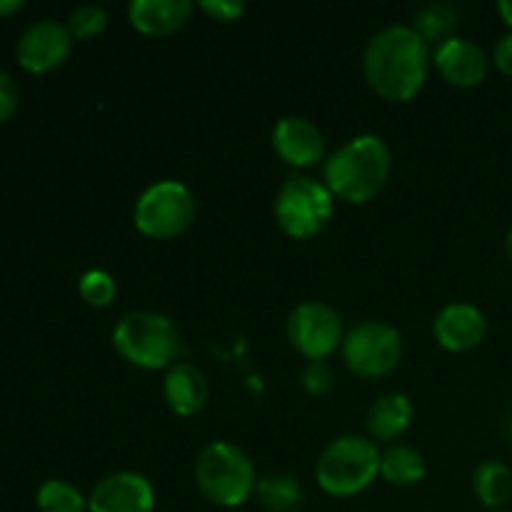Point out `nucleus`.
Segmentation results:
<instances>
[{
	"mask_svg": "<svg viewBox=\"0 0 512 512\" xmlns=\"http://www.w3.org/2000/svg\"><path fill=\"white\" fill-rule=\"evenodd\" d=\"M428 43L410 25H390L370 38L363 53V75L375 95L388 103H408L428 80Z\"/></svg>",
	"mask_w": 512,
	"mask_h": 512,
	"instance_id": "1",
	"label": "nucleus"
},
{
	"mask_svg": "<svg viewBox=\"0 0 512 512\" xmlns=\"http://www.w3.org/2000/svg\"><path fill=\"white\" fill-rule=\"evenodd\" d=\"M393 173V153L380 135H358L340 145L323 165V183L333 198L365 205L378 198Z\"/></svg>",
	"mask_w": 512,
	"mask_h": 512,
	"instance_id": "2",
	"label": "nucleus"
},
{
	"mask_svg": "<svg viewBox=\"0 0 512 512\" xmlns=\"http://www.w3.org/2000/svg\"><path fill=\"white\" fill-rule=\"evenodd\" d=\"M380 475L378 445L363 435H340L320 453L315 480L330 498H355Z\"/></svg>",
	"mask_w": 512,
	"mask_h": 512,
	"instance_id": "3",
	"label": "nucleus"
},
{
	"mask_svg": "<svg viewBox=\"0 0 512 512\" xmlns=\"http://www.w3.org/2000/svg\"><path fill=\"white\" fill-rule=\"evenodd\" d=\"M195 485L208 503L218 508H240L258 488L248 455L233 443L215 440L195 460Z\"/></svg>",
	"mask_w": 512,
	"mask_h": 512,
	"instance_id": "4",
	"label": "nucleus"
},
{
	"mask_svg": "<svg viewBox=\"0 0 512 512\" xmlns=\"http://www.w3.org/2000/svg\"><path fill=\"white\" fill-rule=\"evenodd\" d=\"M113 348L140 370L173 368L180 355V333L173 320L155 310H133L113 330Z\"/></svg>",
	"mask_w": 512,
	"mask_h": 512,
	"instance_id": "5",
	"label": "nucleus"
},
{
	"mask_svg": "<svg viewBox=\"0 0 512 512\" xmlns=\"http://www.w3.org/2000/svg\"><path fill=\"white\" fill-rule=\"evenodd\" d=\"M335 213V198L325 183L310 175H290L275 198V220L293 240H310L323 233Z\"/></svg>",
	"mask_w": 512,
	"mask_h": 512,
	"instance_id": "6",
	"label": "nucleus"
},
{
	"mask_svg": "<svg viewBox=\"0 0 512 512\" xmlns=\"http://www.w3.org/2000/svg\"><path fill=\"white\" fill-rule=\"evenodd\" d=\"M195 198L188 185L178 180H160L140 193L133 210V223L150 240H173L183 235L195 220Z\"/></svg>",
	"mask_w": 512,
	"mask_h": 512,
	"instance_id": "7",
	"label": "nucleus"
},
{
	"mask_svg": "<svg viewBox=\"0 0 512 512\" xmlns=\"http://www.w3.org/2000/svg\"><path fill=\"white\" fill-rule=\"evenodd\" d=\"M340 353L355 378L378 380L393 373L403 360V338L390 323L365 320L345 335Z\"/></svg>",
	"mask_w": 512,
	"mask_h": 512,
	"instance_id": "8",
	"label": "nucleus"
},
{
	"mask_svg": "<svg viewBox=\"0 0 512 512\" xmlns=\"http://www.w3.org/2000/svg\"><path fill=\"white\" fill-rule=\"evenodd\" d=\"M288 340L310 363L328 360L335 350L343 348V320L330 305L320 303V300H308L290 313Z\"/></svg>",
	"mask_w": 512,
	"mask_h": 512,
	"instance_id": "9",
	"label": "nucleus"
},
{
	"mask_svg": "<svg viewBox=\"0 0 512 512\" xmlns=\"http://www.w3.org/2000/svg\"><path fill=\"white\" fill-rule=\"evenodd\" d=\"M73 35L58 20H38L18 40V63L28 73L43 75L60 68L70 58Z\"/></svg>",
	"mask_w": 512,
	"mask_h": 512,
	"instance_id": "10",
	"label": "nucleus"
},
{
	"mask_svg": "<svg viewBox=\"0 0 512 512\" xmlns=\"http://www.w3.org/2000/svg\"><path fill=\"white\" fill-rule=\"evenodd\" d=\"M153 508V483L133 470L105 475L88 495V512H153Z\"/></svg>",
	"mask_w": 512,
	"mask_h": 512,
	"instance_id": "11",
	"label": "nucleus"
},
{
	"mask_svg": "<svg viewBox=\"0 0 512 512\" xmlns=\"http://www.w3.org/2000/svg\"><path fill=\"white\" fill-rule=\"evenodd\" d=\"M270 143H273L275 155L290 168H313L325 158V140L318 125L310 123L308 118H298V115L278 120L273 135H270Z\"/></svg>",
	"mask_w": 512,
	"mask_h": 512,
	"instance_id": "12",
	"label": "nucleus"
},
{
	"mask_svg": "<svg viewBox=\"0 0 512 512\" xmlns=\"http://www.w3.org/2000/svg\"><path fill=\"white\" fill-rule=\"evenodd\" d=\"M433 335L448 353H470L488 335V318L470 303H450L435 315Z\"/></svg>",
	"mask_w": 512,
	"mask_h": 512,
	"instance_id": "13",
	"label": "nucleus"
},
{
	"mask_svg": "<svg viewBox=\"0 0 512 512\" xmlns=\"http://www.w3.org/2000/svg\"><path fill=\"white\" fill-rule=\"evenodd\" d=\"M433 65L440 78L455 88H475L488 75V55L468 38H448L433 50Z\"/></svg>",
	"mask_w": 512,
	"mask_h": 512,
	"instance_id": "14",
	"label": "nucleus"
},
{
	"mask_svg": "<svg viewBox=\"0 0 512 512\" xmlns=\"http://www.w3.org/2000/svg\"><path fill=\"white\" fill-rule=\"evenodd\" d=\"M190 0H133L128 5L130 28L148 38H165L183 28L193 15Z\"/></svg>",
	"mask_w": 512,
	"mask_h": 512,
	"instance_id": "15",
	"label": "nucleus"
},
{
	"mask_svg": "<svg viewBox=\"0 0 512 512\" xmlns=\"http://www.w3.org/2000/svg\"><path fill=\"white\" fill-rule=\"evenodd\" d=\"M163 398L178 418H193L208 403V380L193 363H175L163 380Z\"/></svg>",
	"mask_w": 512,
	"mask_h": 512,
	"instance_id": "16",
	"label": "nucleus"
},
{
	"mask_svg": "<svg viewBox=\"0 0 512 512\" xmlns=\"http://www.w3.org/2000/svg\"><path fill=\"white\" fill-rule=\"evenodd\" d=\"M415 408L410 403L408 395L403 393H385L370 405L368 418H365V428H368L370 440L378 443H393L413 423Z\"/></svg>",
	"mask_w": 512,
	"mask_h": 512,
	"instance_id": "17",
	"label": "nucleus"
},
{
	"mask_svg": "<svg viewBox=\"0 0 512 512\" xmlns=\"http://www.w3.org/2000/svg\"><path fill=\"white\" fill-rule=\"evenodd\" d=\"M473 493L490 512L503 510L512 500V470L500 460H485L473 473Z\"/></svg>",
	"mask_w": 512,
	"mask_h": 512,
	"instance_id": "18",
	"label": "nucleus"
},
{
	"mask_svg": "<svg viewBox=\"0 0 512 512\" xmlns=\"http://www.w3.org/2000/svg\"><path fill=\"white\" fill-rule=\"evenodd\" d=\"M425 473V460L410 445H393L385 453H380V478L395 488H413V485L423 483Z\"/></svg>",
	"mask_w": 512,
	"mask_h": 512,
	"instance_id": "19",
	"label": "nucleus"
},
{
	"mask_svg": "<svg viewBox=\"0 0 512 512\" xmlns=\"http://www.w3.org/2000/svg\"><path fill=\"white\" fill-rule=\"evenodd\" d=\"M260 505L270 512H293L303 503V485L290 473H268L255 488Z\"/></svg>",
	"mask_w": 512,
	"mask_h": 512,
	"instance_id": "20",
	"label": "nucleus"
},
{
	"mask_svg": "<svg viewBox=\"0 0 512 512\" xmlns=\"http://www.w3.org/2000/svg\"><path fill=\"white\" fill-rule=\"evenodd\" d=\"M458 25V8L453 3H430L415 13L410 28L425 40V43H445L453 38V28Z\"/></svg>",
	"mask_w": 512,
	"mask_h": 512,
	"instance_id": "21",
	"label": "nucleus"
},
{
	"mask_svg": "<svg viewBox=\"0 0 512 512\" xmlns=\"http://www.w3.org/2000/svg\"><path fill=\"white\" fill-rule=\"evenodd\" d=\"M40 512H88V498L65 480H48L35 495Z\"/></svg>",
	"mask_w": 512,
	"mask_h": 512,
	"instance_id": "22",
	"label": "nucleus"
},
{
	"mask_svg": "<svg viewBox=\"0 0 512 512\" xmlns=\"http://www.w3.org/2000/svg\"><path fill=\"white\" fill-rule=\"evenodd\" d=\"M78 293L90 308H108L118 295V285H115L113 275L105 273V270H88L80 278Z\"/></svg>",
	"mask_w": 512,
	"mask_h": 512,
	"instance_id": "23",
	"label": "nucleus"
},
{
	"mask_svg": "<svg viewBox=\"0 0 512 512\" xmlns=\"http://www.w3.org/2000/svg\"><path fill=\"white\" fill-rule=\"evenodd\" d=\"M108 28V13L100 5H78L68 18V30L73 40H93Z\"/></svg>",
	"mask_w": 512,
	"mask_h": 512,
	"instance_id": "24",
	"label": "nucleus"
},
{
	"mask_svg": "<svg viewBox=\"0 0 512 512\" xmlns=\"http://www.w3.org/2000/svg\"><path fill=\"white\" fill-rule=\"evenodd\" d=\"M333 368H330L325 360H313V363H308V368L303 370V388L305 393L315 395V398H323V395H328L330 390H333Z\"/></svg>",
	"mask_w": 512,
	"mask_h": 512,
	"instance_id": "25",
	"label": "nucleus"
},
{
	"mask_svg": "<svg viewBox=\"0 0 512 512\" xmlns=\"http://www.w3.org/2000/svg\"><path fill=\"white\" fill-rule=\"evenodd\" d=\"M198 8L210 20H218V23H233V20H240L245 15L243 0H200Z\"/></svg>",
	"mask_w": 512,
	"mask_h": 512,
	"instance_id": "26",
	"label": "nucleus"
},
{
	"mask_svg": "<svg viewBox=\"0 0 512 512\" xmlns=\"http://www.w3.org/2000/svg\"><path fill=\"white\" fill-rule=\"evenodd\" d=\"M18 100V85L10 78V73L0 70V125L8 123V120L13 118L15 110H18Z\"/></svg>",
	"mask_w": 512,
	"mask_h": 512,
	"instance_id": "27",
	"label": "nucleus"
},
{
	"mask_svg": "<svg viewBox=\"0 0 512 512\" xmlns=\"http://www.w3.org/2000/svg\"><path fill=\"white\" fill-rule=\"evenodd\" d=\"M493 60H495V65H498L500 73L512 78V33L503 35V38L498 40V45H495Z\"/></svg>",
	"mask_w": 512,
	"mask_h": 512,
	"instance_id": "28",
	"label": "nucleus"
},
{
	"mask_svg": "<svg viewBox=\"0 0 512 512\" xmlns=\"http://www.w3.org/2000/svg\"><path fill=\"white\" fill-rule=\"evenodd\" d=\"M23 10V0H0V18H8Z\"/></svg>",
	"mask_w": 512,
	"mask_h": 512,
	"instance_id": "29",
	"label": "nucleus"
},
{
	"mask_svg": "<svg viewBox=\"0 0 512 512\" xmlns=\"http://www.w3.org/2000/svg\"><path fill=\"white\" fill-rule=\"evenodd\" d=\"M498 15L503 18L505 25H510V28H512V0H500Z\"/></svg>",
	"mask_w": 512,
	"mask_h": 512,
	"instance_id": "30",
	"label": "nucleus"
},
{
	"mask_svg": "<svg viewBox=\"0 0 512 512\" xmlns=\"http://www.w3.org/2000/svg\"><path fill=\"white\" fill-rule=\"evenodd\" d=\"M505 255H508V260L512 263V230L505 235Z\"/></svg>",
	"mask_w": 512,
	"mask_h": 512,
	"instance_id": "31",
	"label": "nucleus"
},
{
	"mask_svg": "<svg viewBox=\"0 0 512 512\" xmlns=\"http://www.w3.org/2000/svg\"><path fill=\"white\" fill-rule=\"evenodd\" d=\"M505 435H508V440L512 443V418H508V423H505Z\"/></svg>",
	"mask_w": 512,
	"mask_h": 512,
	"instance_id": "32",
	"label": "nucleus"
},
{
	"mask_svg": "<svg viewBox=\"0 0 512 512\" xmlns=\"http://www.w3.org/2000/svg\"><path fill=\"white\" fill-rule=\"evenodd\" d=\"M495 512H508V510H495Z\"/></svg>",
	"mask_w": 512,
	"mask_h": 512,
	"instance_id": "33",
	"label": "nucleus"
}]
</instances>
